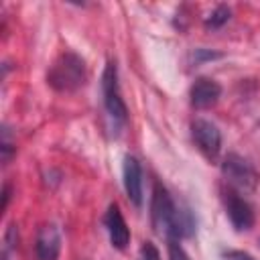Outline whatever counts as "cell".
Wrapping results in <instances>:
<instances>
[{"label": "cell", "instance_id": "10", "mask_svg": "<svg viewBox=\"0 0 260 260\" xmlns=\"http://www.w3.org/2000/svg\"><path fill=\"white\" fill-rule=\"evenodd\" d=\"M221 87L207 77H199L193 85H191V104L195 108H209L219 100Z\"/></svg>", "mask_w": 260, "mask_h": 260}, {"label": "cell", "instance_id": "3", "mask_svg": "<svg viewBox=\"0 0 260 260\" xmlns=\"http://www.w3.org/2000/svg\"><path fill=\"white\" fill-rule=\"evenodd\" d=\"M102 89H104V104H106V110L108 114L114 118V120H120L124 122L126 116H128V110H126V104L120 95V85H118V69H116V63H108L106 69H104V75H102Z\"/></svg>", "mask_w": 260, "mask_h": 260}, {"label": "cell", "instance_id": "5", "mask_svg": "<svg viewBox=\"0 0 260 260\" xmlns=\"http://www.w3.org/2000/svg\"><path fill=\"white\" fill-rule=\"evenodd\" d=\"M191 132H193V138H195L199 150L205 156L215 158L217 152H219V148H221V134H219L217 126L211 124V122H207V120L197 118L191 124Z\"/></svg>", "mask_w": 260, "mask_h": 260}, {"label": "cell", "instance_id": "15", "mask_svg": "<svg viewBox=\"0 0 260 260\" xmlns=\"http://www.w3.org/2000/svg\"><path fill=\"white\" fill-rule=\"evenodd\" d=\"M10 154H12V146L8 144V140H6V136H4V140H2V160L8 162Z\"/></svg>", "mask_w": 260, "mask_h": 260}, {"label": "cell", "instance_id": "14", "mask_svg": "<svg viewBox=\"0 0 260 260\" xmlns=\"http://www.w3.org/2000/svg\"><path fill=\"white\" fill-rule=\"evenodd\" d=\"M223 260H256V258L250 256L248 252H242V250H230L223 254Z\"/></svg>", "mask_w": 260, "mask_h": 260}, {"label": "cell", "instance_id": "16", "mask_svg": "<svg viewBox=\"0 0 260 260\" xmlns=\"http://www.w3.org/2000/svg\"><path fill=\"white\" fill-rule=\"evenodd\" d=\"M8 199H10V187H8V185H4V187H2V209H6Z\"/></svg>", "mask_w": 260, "mask_h": 260}, {"label": "cell", "instance_id": "2", "mask_svg": "<svg viewBox=\"0 0 260 260\" xmlns=\"http://www.w3.org/2000/svg\"><path fill=\"white\" fill-rule=\"evenodd\" d=\"M47 81L57 91H75L85 83V63L79 55L67 51L49 69Z\"/></svg>", "mask_w": 260, "mask_h": 260}, {"label": "cell", "instance_id": "11", "mask_svg": "<svg viewBox=\"0 0 260 260\" xmlns=\"http://www.w3.org/2000/svg\"><path fill=\"white\" fill-rule=\"evenodd\" d=\"M228 18H230V8H228V6H217V8L209 14V18L205 20V24L211 26V28H217V26L225 24Z\"/></svg>", "mask_w": 260, "mask_h": 260}, {"label": "cell", "instance_id": "1", "mask_svg": "<svg viewBox=\"0 0 260 260\" xmlns=\"http://www.w3.org/2000/svg\"><path fill=\"white\" fill-rule=\"evenodd\" d=\"M150 209H152L150 211L152 225H154V230L158 234H165L169 240H179V238L191 236V232H193L191 213L177 209V205L173 203L169 191L160 183H154L152 207Z\"/></svg>", "mask_w": 260, "mask_h": 260}, {"label": "cell", "instance_id": "12", "mask_svg": "<svg viewBox=\"0 0 260 260\" xmlns=\"http://www.w3.org/2000/svg\"><path fill=\"white\" fill-rule=\"evenodd\" d=\"M167 248H169V260H189L187 252L183 250V246L177 240H169Z\"/></svg>", "mask_w": 260, "mask_h": 260}, {"label": "cell", "instance_id": "13", "mask_svg": "<svg viewBox=\"0 0 260 260\" xmlns=\"http://www.w3.org/2000/svg\"><path fill=\"white\" fill-rule=\"evenodd\" d=\"M140 260H160L156 246L150 242H144V246L140 248Z\"/></svg>", "mask_w": 260, "mask_h": 260}, {"label": "cell", "instance_id": "6", "mask_svg": "<svg viewBox=\"0 0 260 260\" xmlns=\"http://www.w3.org/2000/svg\"><path fill=\"white\" fill-rule=\"evenodd\" d=\"M225 199V209H228V217L232 221V225L240 232L250 230L254 223V211L250 207V203L246 199H242L234 189H228L223 193Z\"/></svg>", "mask_w": 260, "mask_h": 260}, {"label": "cell", "instance_id": "7", "mask_svg": "<svg viewBox=\"0 0 260 260\" xmlns=\"http://www.w3.org/2000/svg\"><path fill=\"white\" fill-rule=\"evenodd\" d=\"M104 221H106L112 246L118 248V250H124L126 244L130 242V230H128V225L124 221V215H122V211H120V207L116 203H112L108 207V213H106Z\"/></svg>", "mask_w": 260, "mask_h": 260}, {"label": "cell", "instance_id": "8", "mask_svg": "<svg viewBox=\"0 0 260 260\" xmlns=\"http://www.w3.org/2000/svg\"><path fill=\"white\" fill-rule=\"evenodd\" d=\"M35 250H37L39 260H57L59 250H61V236L53 223H47L39 230Z\"/></svg>", "mask_w": 260, "mask_h": 260}, {"label": "cell", "instance_id": "4", "mask_svg": "<svg viewBox=\"0 0 260 260\" xmlns=\"http://www.w3.org/2000/svg\"><path fill=\"white\" fill-rule=\"evenodd\" d=\"M221 173L225 177V181L242 191H252L256 187V173L250 167V162L238 154H228L221 162Z\"/></svg>", "mask_w": 260, "mask_h": 260}, {"label": "cell", "instance_id": "17", "mask_svg": "<svg viewBox=\"0 0 260 260\" xmlns=\"http://www.w3.org/2000/svg\"><path fill=\"white\" fill-rule=\"evenodd\" d=\"M213 57H219V55H217V53H205V51H201V49L195 53V59H213Z\"/></svg>", "mask_w": 260, "mask_h": 260}, {"label": "cell", "instance_id": "9", "mask_svg": "<svg viewBox=\"0 0 260 260\" xmlns=\"http://www.w3.org/2000/svg\"><path fill=\"white\" fill-rule=\"evenodd\" d=\"M124 189L134 205L142 203V169L134 156L124 158Z\"/></svg>", "mask_w": 260, "mask_h": 260}]
</instances>
